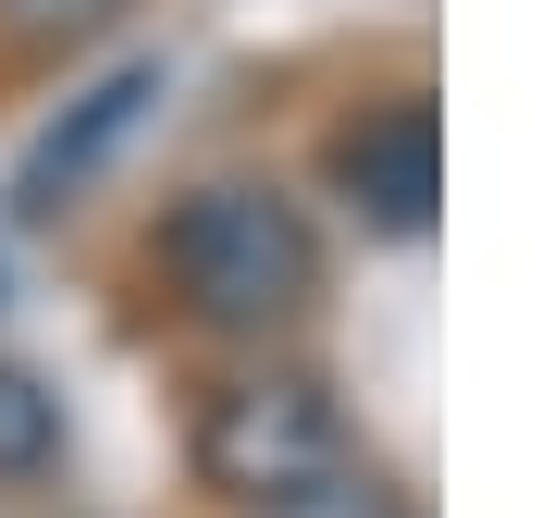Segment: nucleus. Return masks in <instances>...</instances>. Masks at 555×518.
Wrapping results in <instances>:
<instances>
[{"mask_svg": "<svg viewBox=\"0 0 555 518\" xmlns=\"http://www.w3.org/2000/svg\"><path fill=\"white\" fill-rule=\"evenodd\" d=\"M160 272H173V297L198 321L272 334V321L309 309L321 235H309L297 198H272V185H198V198H173V222H160Z\"/></svg>", "mask_w": 555, "mask_h": 518, "instance_id": "1", "label": "nucleus"}, {"mask_svg": "<svg viewBox=\"0 0 555 518\" xmlns=\"http://www.w3.org/2000/svg\"><path fill=\"white\" fill-rule=\"evenodd\" d=\"M346 457H358V444H346L334 396H321V383H297V371L210 383V407H198V469L222 481V494H247V506L309 494V481H334Z\"/></svg>", "mask_w": 555, "mask_h": 518, "instance_id": "2", "label": "nucleus"}, {"mask_svg": "<svg viewBox=\"0 0 555 518\" xmlns=\"http://www.w3.org/2000/svg\"><path fill=\"white\" fill-rule=\"evenodd\" d=\"M334 185H346V198L383 222V235H420V222H433V198H444L433 112H420V100H396V112L346 124V137H334Z\"/></svg>", "mask_w": 555, "mask_h": 518, "instance_id": "3", "label": "nucleus"}, {"mask_svg": "<svg viewBox=\"0 0 555 518\" xmlns=\"http://www.w3.org/2000/svg\"><path fill=\"white\" fill-rule=\"evenodd\" d=\"M149 100H160V75H149V62H124L112 87H87L75 124H50V137H38V160H25V185H13V198H25V210H62V198H75V185L100 173L124 137H137V112H149Z\"/></svg>", "mask_w": 555, "mask_h": 518, "instance_id": "4", "label": "nucleus"}, {"mask_svg": "<svg viewBox=\"0 0 555 518\" xmlns=\"http://www.w3.org/2000/svg\"><path fill=\"white\" fill-rule=\"evenodd\" d=\"M50 457H62V407H50V383L0 359V481H38Z\"/></svg>", "mask_w": 555, "mask_h": 518, "instance_id": "5", "label": "nucleus"}, {"mask_svg": "<svg viewBox=\"0 0 555 518\" xmlns=\"http://www.w3.org/2000/svg\"><path fill=\"white\" fill-rule=\"evenodd\" d=\"M112 13H124V0H0V38H25V50H87Z\"/></svg>", "mask_w": 555, "mask_h": 518, "instance_id": "6", "label": "nucleus"}, {"mask_svg": "<svg viewBox=\"0 0 555 518\" xmlns=\"http://www.w3.org/2000/svg\"><path fill=\"white\" fill-rule=\"evenodd\" d=\"M272 518H396V506H383V494H371L358 469H334V481H309V494H284Z\"/></svg>", "mask_w": 555, "mask_h": 518, "instance_id": "7", "label": "nucleus"}]
</instances>
